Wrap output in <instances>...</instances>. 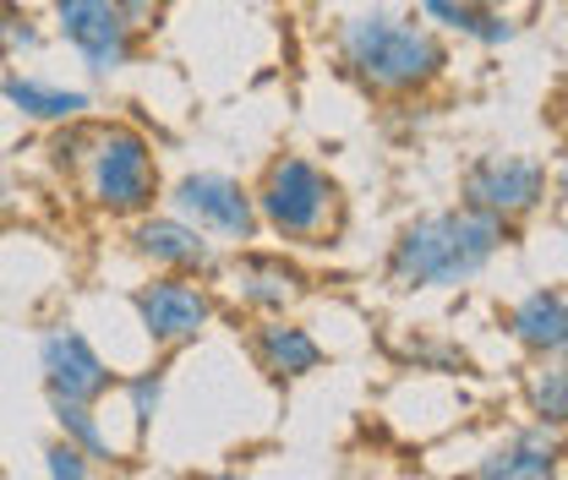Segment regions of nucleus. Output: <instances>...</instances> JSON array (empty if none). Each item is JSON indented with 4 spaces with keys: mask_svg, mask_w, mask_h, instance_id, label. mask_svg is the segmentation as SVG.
Wrapping results in <instances>:
<instances>
[{
    "mask_svg": "<svg viewBox=\"0 0 568 480\" xmlns=\"http://www.w3.org/2000/svg\"><path fill=\"white\" fill-rule=\"evenodd\" d=\"M121 17H126L142 39H148V33H153V22H159V0H121Z\"/></svg>",
    "mask_w": 568,
    "mask_h": 480,
    "instance_id": "obj_22",
    "label": "nucleus"
},
{
    "mask_svg": "<svg viewBox=\"0 0 568 480\" xmlns=\"http://www.w3.org/2000/svg\"><path fill=\"white\" fill-rule=\"evenodd\" d=\"M422 17L443 39H465L481 50H503L519 39V22L503 6H481V0H422Z\"/></svg>",
    "mask_w": 568,
    "mask_h": 480,
    "instance_id": "obj_16",
    "label": "nucleus"
},
{
    "mask_svg": "<svg viewBox=\"0 0 568 480\" xmlns=\"http://www.w3.org/2000/svg\"><path fill=\"white\" fill-rule=\"evenodd\" d=\"M252 203L263 235H274L290 252H334L351 218L339 175L312 153H268L252 181Z\"/></svg>",
    "mask_w": 568,
    "mask_h": 480,
    "instance_id": "obj_3",
    "label": "nucleus"
},
{
    "mask_svg": "<svg viewBox=\"0 0 568 480\" xmlns=\"http://www.w3.org/2000/svg\"><path fill=\"white\" fill-rule=\"evenodd\" d=\"M246 355L274 388H295V382H306L328 366V349L317 344V334L306 323H295V312L252 317L246 323Z\"/></svg>",
    "mask_w": 568,
    "mask_h": 480,
    "instance_id": "obj_12",
    "label": "nucleus"
},
{
    "mask_svg": "<svg viewBox=\"0 0 568 480\" xmlns=\"http://www.w3.org/2000/svg\"><path fill=\"white\" fill-rule=\"evenodd\" d=\"M50 22L93 82H115L138 67L142 33L121 17V0H50Z\"/></svg>",
    "mask_w": 568,
    "mask_h": 480,
    "instance_id": "obj_8",
    "label": "nucleus"
},
{
    "mask_svg": "<svg viewBox=\"0 0 568 480\" xmlns=\"http://www.w3.org/2000/svg\"><path fill=\"white\" fill-rule=\"evenodd\" d=\"M44 44H50L44 22H39L28 6H17V0H0V67L33 61V55H44Z\"/></svg>",
    "mask_w": 568,
    "mask_h": 480,
    "instance_id": "obj_19",
    "label": "nucleus"
},
{
    "mask_svg": "<svg viewBox=\"0 0 568 480\" xmlns=\"http://www.w3.org/2000/svg\"><path fill=\"white\" fill-rule=\"evenodd\" d=\"M552 115H558V132H564V137H568V88H564V99L552 104Z\"/></svg>",
    "mask_w": 568,
    "mask_h": 480,
    "instance_id": "obj_25",
    "label": "nucleus"
},
{
    "mask_svg": "<svg viewBox=\"0 0 568 480\" xmlns=\"http://www.w3.org/2000/svg\"><path fill=\"white\" fill-rule=\"evenodd\" d=\"M459 203L497 218L514 235L552 203V170L530 153H476L459 170Z\"/></svg>",
    "mask_w": 568,
    "mask_h": 480,
    "instance_id": "obj_7",
    "label": "nucleus"
},
{
    "mask_svg": "<svg viewBox=\"0 0 568 480\" xmlns=\"http://www.w3.org/2000/svg\"><path fill=\"white\" fill-rule=\"evenodd\" d=\"M44 476H55V480H88V476H99V464L77 448V442H67L61 431H55V442L44 448Z\"/></svg>",
    "mask_w": 568,
    "mask_h": 480,
    "instance_id": "obj_21",
    "label": "nucleus"
},
{
    "mask_svg": "<svg viewBox=\"0 0 568 480\" xmlns=\"http://www.w3.org/2000/svg\"><path fill=\"white\" fill-rule=\"evenodd\" d=\"M121 394H126V415H132V426H138V431H148V426L164 415V394H170V360H153V366L132 371V377L121 382Z\"/></svg>",
    "mask_w": 568,
    "mask_h": 480,
    "instance_id": "obj_20",
    "label": "nucleus"
},
{
    "mask_svg": "<svg viewBox=\"0 0 568 480\" xmlns=\"http://www.w3.org/2000/svg\"><path fill=\"white\" fill-rule=\"evenodd\" d=\"M334 61L377 104H410L448 82L454 50L426 17L399 11H355L334 28Z\"/></svg>",
    "mask_w": 568,
    "mask_h": 480,
    "instance_id": "obj_1",
    "label": "nucleus"
},
{
    "mask_svg": "<svg viewBox=\"0 0 568 480\" xmlns=\"http://www.w3.org/2000/svg\"><path fill=\"white\" fill-rule=\"evenodd\" d=\"M503 334L514 339L519 355H530V360L568 355V295L558 284L525 289V295L503 312Z\"/></svg>",
    "mask_w": 568,
    "mask_h": 480,
    "instance_id": "obj_15",
    "label": "nucleus"
},
{
    "mask_svg": "<svg viewBox=\"0 0 568 480\" xmlns=\"http://www.w3.org/2000/svg\"><path fill=\"white\" fill-rule=\"evenodd\" d=\"M126 306L138 317L142 339L153 344L159 355H175V349L197 344L224 312L213 278H186V274H148L142 284H132Z\"/></svg>",
    "mask_w": 568,
    "mask_h": 480,
    "instance_id": "obj_6",
    "label": "nucleus"
},
{
    "mask_svg": "<svg viewBox=\"0 0 568 480\" xmlns=\"http://www.w3.org/2000/svg\"><path fill=\"white\" fill-rule=\"evenodd\" d=\"M39 382H44V399H77V405H104L115 388H121V371L99 355V344L88 339L82 328L55 323L39 334Z\"/></svg>",
    "mask_w": 568,
    "mask_h": 480,
    "instance_id": "obj_11",
    "label": "nucleus"
},
{
    "mask_svg": "<svg viewBox=\"0 0 568 480\" xmlns=\"http://www.w3.org/2000/svg\"><path fill=\"white\" fill-rule=\"evenodd\" d=\"M17 197H22V192H17V175H11V164L0 159V218L17 213Z\"/></svg>",
    "mask_w": 568,
    "mask_h": 480,
    "instance_id": "obj_23",
    "label": "nucleus"
},
{
    "mask_svg": "<svg viewBox=\"0 0 568 480\" xmlns=\"http://www.w3.org/2000/svg\"><path fill=\"white\" fill-rule=\"evenodd\" d=\"M164 207H175L181 218H192V224H197L203 235H213L224 252L263 235L252 186L235 181V175H224V170H186L181 181L164 186Z\"/></svg>",
    "mask_w": 568,
    "mask_h": 480,
    "instance_id": "obj_9",
    "label": "nucleus"
},
{
    "mask_svg": "<svg viewBox=\"0 0 568 480\" xmlns=\"http://www.w3.org/2000/svg\"><path fill=\"white\" fill-rule=\"evenodd\" d=\"M0 104L28 121V126H61L77 115H93V93L77 88V82H55V76H39V71L6 67L0 71Z\"/></svg>",
    "mask_w": 568,
    "mask_h": 480,
    "instance_id": "obj_14",
    "label": "nucleus"
},
{
    "mask_svg": "<svg viewBox=\"0 0 568 480\" xmlns=\"http://www.w3.org/2000/svg\"><path fill=\"white\" fill-rule=\"evenodd\" d=\"M71 192L82 197L88 213L115 218V224L159 207L164 203V164H159L153 137L132 121H99L93 115V137H88L77 175H71Z\"/></svg>",
    "mask_w": 568,
    "mask_h": 480,
    "instance_id": "obj_4",
    "label": "nucleus"
},
{
    "mask_svg": "<svg viewBox=\"0 0 568 480\" xmlns=\"http://www.w3.org/2000/svg\"><path fill=\"white\" fill-rule=\"evenodd\" d=\"M126 252L148 274L219 278V268H224V246L203 235L192 218H181L175 207H148L138 218H126Z\"/></svg>",
    "mask_w": 568,
    "mask_h": 480,
    "instance_id": "obj_10",
    "label": "nucleus"
},
{
    "mask_svg": "<svg viewBox=\"0 0 568 480\" xmlns=\"http://www.w3.org/2000/svg\"><path fill=\"white\" fill-rule=\"evenodd\" d=\"M213 284H219V300H230L246 317H284L317 295V278L295 263L290 246H257V241L230 246Z\"/></svg>",
    "mask_w": 568,
    "mask_h": 480,
    "instance_id": "obj_5",
    "label": "nucleus"
},
{
    "mask_svg": "<svg viewBox=\"0 0 568 480\" xmlns=\"http://www.w3.org/2000/svg\"><path fill=\"white\" fill-rule=\"evenodd\" d=\"M552 197H558V203L568 207V153H564V164L552 170Z\"/></svg>",
    "mask_w": 568,
    "mask_h": 480,
    "instance_id": "obj_24",
    "label": "nucleus"
},
{
    "mask_svg": "<svg viewBox=\"0 0 568 480\" xmlns=\"http://www.w3.org/2000/svg\"><path fill=\"white\" fill-rule=\"evenodd\" d=\"M525 410L552 431H568V355L536 360V371L525 377Z\"/></svg>",
    "mask_w": 568,
    "mask_h": 480,
    "instance_id": "obj_17",
    "label": "nucleus"
},
{
    "mask_svg": "<svg viewBox=\"0 0 568 480\" xmlns=\"http://www.w3.org/2000/svg\"><path fill=\"white\" fill-rule=\"evenodd\" d=\"M481 6H508V0H481Z\"/></svg>",
    "mask_w": 568,
    "mask_h": 480,
    "instance_id": "obj_26",
    "label": "nucleus"
},
{
    "mask_svg": "<svg viewBox=\"0 0 568 480\" xmlns=\"http://www.w3.org/2000/svg\"><path fill=\"white\" fill-rule=\"evenodd\" d=\"M564 459H568V431H552V426L530 420V426L508 431L503 442H493L470 464V476L476 480H547L564 470Z\"/></svg>",
    "mask_w": 568,
    "mask_h": 480,
    "instance_id": "obj_13",
    "label": "nucleus"
},
{
    "mask_svg": "<svg viewBox=\"0 0 568 480\" xmlns=\"http://www.w3.org/2000/svg\"><path fill=\"white\" fill-rule=\"evenodd\" d=\"M508 246V229L476 213V207H432L416 213L394 229L388 252H383V284L399 295H422V289H465L497 263V252Z\"/></svg>",
    "mask_w": 568,
    "mask_h": 480,
    "instance_id": "obj_2",
    "label": "nucleus"
},
{
    "mask_svg": "<svg viewBox=\"0 0 568 480\" xmlns=\"http://www.w3.org/2000/svg\"><path fill=\"white\" fill-rule=\"evenodd\" d=\"M50 415H55V431L77 442L99 470H110L115 464V442H110V431H104V420H99V405H77V399H50Z\"/></svg>",
    "mask_w": 568,
    "mask_h": 480,
    "instance_id": "obj_18",
    "label": "nucleus"
}]
</instances>
